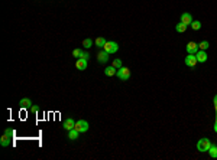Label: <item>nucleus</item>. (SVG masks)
Listing matches in <instances>:
<instances>
[{
  "mask_svg": "<svg viewBox=\"0 0 217 160\" xmlns=\"http://www.w3.org/2000/svg\"><path fill=\"white\" fill-rule=\"evenodd\" d=\"M214 131H216V133H217V121H216V123H214Z\"/></svg>",
  "mask_w": 217,
  "mask_h": 160,
  "instance_id": "cd10ccee",
  "label": "nucleus"
},
{
  "mask_svg": "<svg viewBox=\"0 0 217 160\" xmlns=\"http://www.w3.org/2000/svg\"><path fill=\"white\" fill-rule=\"evenodd\" d=\"M207 48H208V42L207 40H203L201 43H198V49H201V51H207Z\"/></svg>",
  "mask_w": 217,
  "mask_h": 160,
  "instance_id": "412c9836",
  "label": "nucleus"
},
{
  "mask_svg": "<svg viewBox=\"0 0 217 160\" xmlns=\"http://www.w3.org/2000/svg\"><path fill=\"white\" fill-rule=\"evenodd\" d=\"M175 30H177L178 33H184V32L187 30V25H184V23H181V22H180V23L175 26Z\"/></svg>",
  "mask_w": 217,
  "mask_h": 160,
  "instance_id": "6ab92c4d",
  "label": "nucleus"
},
{
  "mask_svg": "<svg viewBox=\"0 0 217 160\" xmlns=\"http://www.w3.org/2000/svg\"><path fill=\"white\" fill-rule=\"evenodd\" d=\"M216 121H217V111H216Z\"/></svg>",
  "mask_w": 217,
  "mask_h": 160,
  "instance_id": "c756f323",
  "label": "nucleus"
},
{
  "mask_svg": "<svg viewBox=\"0 0 217 160\" xmlns=\"http://www.w3.org/2000/svg\"><path fill=\"white\" fill-rule=\"evenodd\" d=\"M103 49L109 53H116L119 51V45H117V42H106Z\"/></svg>",
  "mask_w": 217,
  "mask_h": 160,
  "instance_id": "20e7f679",
  "label": "nucleus"
},
{
  "mask_svg": "<svg viewBox=\"0 0 217 160\" xmlns=\"http://www.w3.org/2000/svg\"><path fill=\"white\" fill-rule=\"evenodd\" d=\"M211 147V143L208 139H200L197 143V150L198 152H208V149Z\"/></svg>",
  "mask_w": 217,
  "mask_h": 160,
  "instance_id": "f03ea898",
  "label": "nucleus"
},
{
  "mask_svg": "<svg viewBox=\"0 0 217 160\" xmlns=\"http://www.w3.org/2000/svg\"><path fill=\"white\" fill-rule=\"evenodd\" d=\"M28 111H29V113H34V114H36V113L39 111V107H38V105H31L29 108H28Z\"/></svg>",
  "mask_w": 217,
  "mask_h": 160,
  "instance_id": "5701e85b",
  "label": "nucleus"
},
{
  "mask_svg": "<svg viewBox=\"0 0 217 160\" xmlns=\"http://www.w3.org/2000/svg\"><path fill=\"white\" fill-rule=\"evenodd\" d=\"M181 23H184V25H191L193 23V16L190 15V13H183L181 15Z\"/></svg>",
  "mask_w": 217,
  "mask_h": 160,
  "instance_id": "1a4fd4ad",
  "label": "nucleus"
},
{
  "mask_svg": "<svg viewBox=\"0 0 217 160\" xmlns=\"http://www.w3.org/2000/svg\"><path fill=\"white\" fill-rule=\"evenodd\" d=\"M109 55H110V53L106 52V51L103 49V51H100V52L97 53V61H99L100 64H106V62L109 61Z\"/></svg>",
  "mask_w": 217,
  "mask_h": 160,
  "instance_id": "423d86ee",
  "label": "nucleus"
},
{
  "mask_svg": "<svg viewBox=\"0 0 217 160\" xmlns=\"http://www.w3.org/2000/svg\"><path fill=\"white\" fill-rule=\"evenodd\" d=\"M78 134H80V131L75 130V128H72V130L68 131V139H69V140H77V139H78Z\"/></svg>",
  "mask_w": 217,
  "mask_h": 160,
  "instance_id": "2eb2a0df",
  "label": "nucleus"
},
{
  "mask_svg": "<svg viewBox=\"0 0 217 160\" xmlns=\"http://www.w3.org/2000/svg\"><path fill=\"white\" fill-rule=\"evenodd\" d=\"M93 45H94V40H93V39H90V38H87V39H84V40H83V46L85 48V49H90Z\"/></svg>",
  "mask_w": 217,
  "mask_h": 160,
  "instance_id": "f3484780",
  "label": "nucleus"
},
{
  "mask_svg": "<svg viewBox=\"0 0 217 160\" xmlns=\"http://www.w3.org/2000/svg\"><path fill=\"white\" fill-rule=\"evenodd\" d=\"M214 110H216V111H217V103H216V104H214Z\"/></svg>",
  "mask_w": 217,
  "mask_h": 160,
  "instance_id": "c85d7f7f",
  "label": "nucleus"
},
{
  "mask_svg": "<svg viewBox=\"0 0 217 160\" xmlns=\"http://www.w3.org/2000/svg\"><path fill=\"white\" fill-rule=\"evenodd\" d=\"M200 51L198 49V43H196V42H188L187 43V52L188 53H197Z\"/></svg>",
  "mask_w": 217,
  "mask_h": 160,
  "instance_id": "0eeeda50",
  "label": "nucleus"
},
{
  "mask_svg": "<svg viewBox=\"0 0 217 160\" xmlns=\"http://www.w3.org/2000/svg\"><path fill=\"white\" fill-rule=\"evenodd\" d=\"M196 58H197V61L198 62H206L207 61V53H206V51H198V52L196 53Z\"/></svg>",
  "mask_w": 217,
  "mask_h": 160,
  "instance_id": "9b49d317",
  "label": "nucleus"
},
{
  "mask_svg": "<svg viewBox=\"0 0 217 160\" xmlns=\"http://www.w3.org/2000/svg\"><path fill=\"white\" fill-rule=\"evenodd\" d=\"M88 127H90V125H88V123H87L85 120H78V121H75V127H74V128L78 130L80 133H85V131L88 130Z\"/></svg>",
  "mask_w": 217,
  "mask_h": 160,
  "instance_id": "39448f33",
  "label": "nucleus"
},
{
  "mask_svg": "<svg viewBox=\"0 0 217 160\" xmlns=\"http://www.w3.org/2000/svg\"><path fill=\"white\" fill-rule=\"evenodd\" d=\"M75 127V121L72 120V118H67L65 121H64V128L67 130V131H69V130H72Z\"/></svg>",
  "mask_w": 217,
  "mask_h": 160,
  "instance_id": "9d476101",
  "label": "nucleus"
},
{
  "mask_svg": "<svg viewBox=\"0 0 217 160\" xmlns=\"http://www.w3.org/2000/svg\"><path fill=\"white\" fill-rule=\"evenodd\" d=\"M0 144H1L3 147H7V146L10 144V137H9V136H6V134H3V136H1V139H0Z\"/></svg>",
  "mask_w": 217,
  "mask_h": 160,
  "instance_id": "dca6fc26",
  "label": "nucleus"
},
{
  "mask_svg": "<svg viewBox=\"0 0 217 160\" xmlns=\"http://www.w3.org/2000/svg\"><path fill=\"white\" fill-rule=\"evenodd\" d=\"M4 134H6V136H9V137L12 139L15 133H13V130H9V128H6V130H4Z\"/></svg>",
  "mask_w": 217,
  "mask_h": 160,
  "instance_id": "393cba45",
  "label": "nucleus"
},
{
  "mask_svg": "<svg viewBox=\"0 0 217 160\" xmlns=\"http://www.w3.org/2000/svg\"><path fill=\"white\" fill-rule=\"evenodd\" d=\"M19 105H20V108H29V107L32 105V101L29 98H22L19 101Z\"/></svg>",
  "mask_w": 217,
  "mask_h": 160,
  "instance_id": "4468645a",
  "label": "nucleus"
},
{
  "mask_svg": "<svg viewBox=\"0 0 217 160\" xmlns=\"http://www.w3.org/2000/svg\"><path fill=\"white\" fill-rule=\"evenodd\" d=\"M106 42H107V40H106L104 38L99 36V38H97V39L94 40V45H96V46H97L99 49H103V48H104V45H106Z\"/></svg>",
  "mask_w": 217,
  "mask_h": 160,
  "instance_id": "ddd939ff",
  "label": "nucleus"
},
{
  "mask_svg": "<svg viewBox=\"0 0 217 160\" xmlns=\"http://www.w3.org/2000/svg\"><path fill=\"white\" fill-rule=\"evenodd\" d=\"M72 55H74L75 58H81V56H83V51H81V49H74V51H72Z\"/></svg>",
  "mask_w": 217,
  "mask_h": 160,
  "instance_id": "4be33fe9",
  "label": "nucleus"
},
{
  "mask_svg": "<svg viewBox=\"0 0 217 160\" xmlns=\"http://www.w3.org/2000/svg\"><path fill=\"white\" fill-rule=\"evenodd\" d=\"M117 78L120 79V81H127L129 79V76H130V69L129 68H126V67H122V68H119L117 69Z\"/></svg>",
  "mask_w": 217,
  "mask_h": 160,
  "instance_id": "f257e3e1",
  "label": "nucleus"
},
{
  "mask_svg": "<svg viewBox=\"0 0 217 160\" xmlns=\"http://www.w3.org/2000/svg\"><path fill=\"white\" fill-rule=\"evenodd\" d=\"M81 58H83V59H88V58H90V53H88V52H83V56H81Z\"/></svg>",
  "mask_w": 217,
  "mask_h": 160,
  "instance_id": "a878e982",
  "label": "nucleus"
},
{
  "mask_svg": "<svg viewBox=\"0 0 217 160\" xmlns=\"http://www.w3.org/2000/svg\"><path fill=\"white\" fill-rule=\"evenodd\" d=\"M184 62H185V65L190 67V68H194V67L198 64V61H197V58H196V53H188V56L184 59Z\"/></svg>",
  "mask_w": 217,
  "mask_h": 160,
  "instance_id": "7ed1b4c3",
  "label": "nucleus"
},
{
  "mask_svg": "<svg viewBox=\"0 0 217 160\" xmlns=\"http://www.w3.org/2000/svg\"><path fill=\"white\" fill-rule=\"evenodd\" d=\"M191 28H193L194 30H200V29H201V22H200V20H193Z\"/></svg>",
  "mask_w": 217,
  "mask_h": 160,
  "instance_id": "aec40b11",
  "label": "nucleus"
},
{
  "mask_svg": "<svg viewBox=\"0 0 217 160\" xmlns=\"http://www.w3.org/2000/svg\"><path fill=\"white\" fill-rule=\"evenodd\" d=\"M75 68L78 71H84L87 69V59H83V58H78L77 62H75Z\"/></svg>",
  "mask_w": 217,
  "mask_h": 160,
  "instance_id": "6e6552de",
  "label": "nucleus"
},
{
  "mask_svg": "<svg viewBox=\"0 0 217 160\" xmlns=\"http://www.w3.org/2000/svg\"><path fill=\"white\" fill-rule=\"evenodd\" d=\"M113 67L117 68V69L122 68V67H123V65H122V61H120V59H115V61H113Z\"/></svg>",
  "mask_w": 217,
  "mask_h": 160,
  "instance_id": "b1692460",
  "label": "nucleus"
},
{
  "mask_svg": "<svg viewBox=\"0 0 217 160\" xmlns=\"http://www.w3.org/2000/svg\"><path fill=\"white\" fill-rule=\"evenodd\" d=\"M116 74H117V68H115L113 65L112 67H107L104 69V75H107V76H115Z\"/></svg>",
  "mask_w": 217,
  "mask_h": 160,
  "instance_id": "f8f14e48",
  "label": "nucleus"
},
{
  "mask_svg": "<svg viewBox=\"0 0 217 160\" xmlns=\"http://www.w3.org/2000/svg\"><path fill=\"white\" fill-rule=\"evenodd\" d=\"M208 154H210V157L217 159V146H213V144H211V147L208 149Z\"/></svg>",
  "mask_w": 217,
  "mask_h": 160,
  "instance_id": "a211bd4d",
  "label": "nucleus"
},
{
  "mask_svg": "<svg viewBox=\"0 0 217 160\" xmlns=\"http://www.w3.org/2000/svg\"><path fill=\"white\" fill-rule=\"evenodd\" d=\"M213 101H214V104H216V103H217V94H216V95H214V98H213Z\"/></svg>",
  "mask_w": 217,
  "mask_h": 160,
  "instance_id": "bb28decb",
  "label": "nucleus"
}]
</instances>
